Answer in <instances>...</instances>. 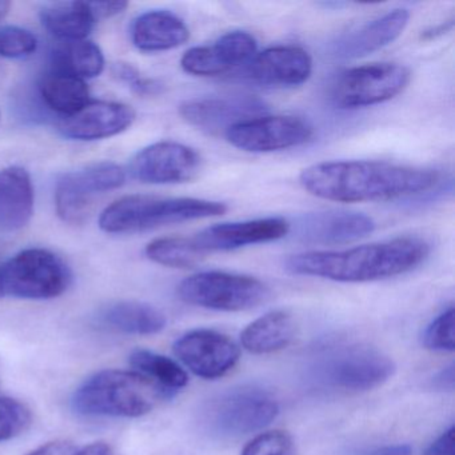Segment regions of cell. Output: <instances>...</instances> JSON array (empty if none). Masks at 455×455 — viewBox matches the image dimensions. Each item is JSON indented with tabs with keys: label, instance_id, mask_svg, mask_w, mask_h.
<instances>
[{
	"label": "cell",
	"instance_id": "obj_17",
	"mask_svg": "<svg viewBox=\"0 0 455 455\" xmlns=\"http://www.w3.org/2000/svg\"><path fill=\"white\" fill-rule=\"evenodd\" d=\"M375 222L362 212L326 210L303 215L295 223V238L307 244L351 243L370 235Z\"/></svg>",
	"mask_w": 455,
	"mask_h": 455
},
{
	"label": "cell",
	"instance_id": "obj_14",
	"mask_svg": "<svg viewBox=\"0 0 455 455\" xmlns=\"http://www.w3.org/2000/svg\"><path fill=\"white\" fill-rule=\"evenodd\" d=\"M291 231V223L284 218L270 217L243 222L220 223L191 236L202 257L212 252L233 251L252 244L268 243L284 238Z\"/></svg>",
	"mask_w": 455,
	"mask_h": 455
},
{
	"label": "cell",
	"instance_id": "obj_28",
	"mask_svg": "<svg viewBox=\"0 0 455 455\" xmlns=\"http://www.w3.org/2000/svg\"><path fill=\"white\" fill-rule=\"evenodd\" d=\"M130 364L137 369L138 372L146 375L172 393L185 387L188 383V374L177 362L153 351H132L130 355Z\"/></svg>",
	"mask_w": 455,
	"mask_h": 455
},
{
	"label": "cell",
	"instance_id": "obj_37",
	"mask_svg": "<svg viewBox=\"0 0 455 455\" xmlns=\"http://www.w3.org/2000/svg\"><path fill=\"white\" fill-rule=\"evenodd\" d=\"M353 455H412V447L406 443L386 444V446L359 450L353 452Z\"/></svg>",
	"mask_w": 455,
	"mask_h": 455
},
{
	"label": "cell",
	"instance_id": "obj_12",
	"mask_svg": "<svg viewBox=\"0 0 455 455\" xmlns=\"http://www.w3.org/2000/svg\"><path fill=\"white\" fill-rule=\"evenodd\" d=\"M201 170V156L182 143H153L142 148L130 164L134 180L148 185H180L190 182Z\"/></svg>",
	"mask_w": 455,
	"mask_h": 455
},
{
	"label": "cell",
	"instance_id": "obj_23",
	"mask_svg": "<svg viewBox=\"0 0 455 455\" xmlns=\"http://www.w3.org/2000/svg\"><path fill=\"white\" fill-rule=\"evenodd\" d=\"M297 332L291 314L283 310L270 311L255 319L242 331V346L249 353L263 355L286 348Z\"/></svg>",
	"mask_w": 455,
	"mask_h": 455
},
{
	"label": "cell",
	"instance_id": "obj_11",
	"mask_svg": "<svg viewBox=\"0 0 455 455\" xmlns=\"http://www.w3.org/2000/svg\"><path fill=\"white\" fill-rule=\"evenodd\" d=\"M313 137V126L302 118L266 114L236 124L225 134L231 146L254 154L299 148Z\"/></svg>",
	"mask_w": 455,
	"mask_h": 455
},
{
	"label": "cell",
	"instance_id": "obj_9",
	"mask_svg": "<svg viewBox=\"0 0 455 455\" xmlns=\"http://www.w3.org/2000/svg\"><path fill=\"white\" fill-rule=\"evenodd\" d=\"M126 182L124 167L114 162H98L65 172L55 183V210L63 222L81 225L89 217L95 199Z\"/></svg>",
	"mask_w": 455,
	"mask_h": 455
},
{
	"label": "cell",
	"instance_id": "obj_20",
	"mask_svg": "<svg viewBox=\"0 0 455 455\" xmlns=\"http://www.w3.org/2000/svg\"><path fill=\"white\" fill-rule=\"evenodd\" d=\"M36 191L28 170H0V233H15L28 225L34 214Z\"/></svg>",
	"mask_w": 455,
	"mask_h": 455
},
{
	"label": "cell",
	"instance_id": "obj_41",
	"mask_svg": "<svg viewBox=\"0 0 455 455\" xmlns=\"http://www.w3.org/2000/svg\"><path fill=\"white\" fill-rule=\"evenodd\" d=\"M76 455H116L108 444L103 443V442H97V443L89 444V446L84 447V449L76 451Z\"/></svg>",
	"mask_w": 455,
	"mask_h": 455
},
{
	"label": "cell",
	"instance_id": "obj_1",
	"mask_svg": "<svg viewBox=\"0 0 455 455\" xmlns=\"http://www.w3.org/2000/svg\"><path fill=\"white\" fill-rule=\"evenodd\" d=\"M441 172L379 161L321 162L303 170L299 182L311 196L340 204L391 201L430 191Z\"/></svg>",
	"mask_w": 455,
	"mask_h": 455
},
{
	"label": "cell",
	"instance_id": "obj_5",
	"mask_svg": "<svg viewBox=\"0 0 455 455\" xmlns=\"http://www.w3.org/2000/svg\"><path fill=\"white\" fill-rule=\"evenodd\" d=\"M226 212L225 204L207 199L127 196L103 210L100 228L108 234H134L162 226L220 217Z\"/></svg>",
	"mask_w": 455,
	"mask_h": 455
},
{
	"label": "cell",
	"instance_id": "obj_6",
	"mask_svg": "<svg viewBox=\"0 0 455 455\" xmlns=\"http://www.w3.org/2000/svg\"><path fill=\"white\" fill-rule=\"evenodd\" d=\"M279 414L273 394L252 386L233 388L204 404V431L215 438H238L270 425Z\"/></svg>",
	"mask_w": 455,
	"mask_h": 455
},
{
	"label": "cell",
	"instance_id": "obj_40",
	"mask_svg": "<svg viewBox=\"0 0 455 455\" xmlns=\"http://www.w3.org/2000/svg\"><path fill=\"white\" fill-rule=\"evenodd\" d=\"M434 383H435L436 387L441 388V390L451 391L452 388H454V367L450 366L442 370L438 377L434 379Z\"/></svg>",
	"mask_w": 455,
	"mask_h": 455
},
{
	"label": "cell",
	"instance_id": "obj_32",
	"mask_svg": "<svg viewBox=\"0 0 455 455\" xmlns=\"http://www.w3.org/2000/svg\"><path fill=\"white\" fill-rule=\"evenodd\" d=\"M454 307H449L439 314L427 327L422 335V345L428 350L454 351Z\"/></svg>",
	"mask_w": 455,
	"mask_h": 455
},
{
	"label": "cell",
	"instance_id": "obj_7",
	"mask_svg": "<svg viewBox=\"0 0 455 455\" xmlns=\"http://www.w3.org/2000/svg\"><path fill=\"white\" fill-rule=\"evenodd\" d=\"M71 283V271L62 258L47 249H26L2 263L0 295L20 299H52Z\"/></svg>",
	"mask_w": 455,
	"mask_h": 455
},
{
	"label": "cell",
	"instance_id": "obj_16",
	"mask_svg": "<svg viewBox=\"0 0 455 455\" xmlns=\"http://www.w3.org/2000/svg\"><path fill=\"white\" fill-rule=\"evenodd\" d=\"M135 119L137 113L132 106L90 100L78 113L63 118L58 124V130L68 140L92 142L108 140L126 132Z\"/></svg>",
	"mask_w": 455,
	"mask_h": 455
},
{
	"label": "cell",
	"instance_id": "obj_42",
	"mask_svg": "<svg viewBox=\"0 0 455 455\" xmlns=\"http://www.w3.org/2000/svg\"><path fill=\"white\" fill-rule=\"evenodd\" d=\"M10 7H12V4L10 2H6V0H0V20H4L9 14Z\"/></svg>",
	"mask_w": 455,
	"mask_h": 455
},
{
	"label": "cell",
	"instance_id": "obj_13",
	"mask_svg": "<svg viewBox=\"0 0 455 455\" xmlns=\"http://www.w3.org/2000/svg\"><path fill=\"white\" fill-rule=\"evenodd\" d=\"M174 354L190 371L204 379L228 374L239 361V347L214 330H193L174 343Z\"/></svg>",
	"mask_w": 455,
	"mask_h": 455
},
{
	"label": "cell",
	"instance_id": "obj_21",
	"mask_svg": "<svg viewBox=\"0 0 455 455\" xmlns=\"http://www.w3.org/2000/svg\"><path fill=\"white\" fill-rule=\"evenodd\" d=\"M190 38V30L174 12L153 10L143 12L132 26V44L143 52L177 49Z\"/></svg>",
	"mask_w": 455,
	"mask_h": 455
},
{
	"label": "cell",
	"instance_id": "obj_39",
	"mask_svg": "<svg viewBox=\"0 0 455 455\" xmlns=\"http://www.w3.org/2000/svg\"><path fill=\"white\" fill-rule=\"evenodd\" d=\"M454 28V18L446 20V22L441 23V25L435 26V28H428V30L423 31L420 39L426 42L435 41V39L442 38L446 36L447 33L452 30Z\"/></svg>",
	"mask_w": 455,
	"mask_h": 455
},
{
	"label": "cell",
	"instance_id": "obj_24",
	"mask_svg": "<svg viewBox=\"0 0 455 455\" xmlns=\"http://www.w3.org/2000/svg\"><path fill=\"white\" fill-rule=\"evenodd\" d=\"M39 17L44 28L62 42L84 41L97 25L90 2L46 4Z\"/></svg>",
	"mask_w": 455,
	"mask_h": 455
},
{
	"label": "cell",
	"instance_id": "obj_29",
	"mask_svg": "<svg viewBox=\"0 0 455 455\" xmlns=\"http://www.w3.org/2000/svg\"><path fill=\"white\" fill-rule=\"evenodd\" d=\"M146 255L154 263L170 268H193L204 259L186 236H164L146 246Z\"/></svg>",
	"mask_w": 455,
	"mask_h": 455
},
{
	"label": "cell",
	"instance_id": "obj_26",
	"mask_svg": "<svg viewBox=\"0 0 455 455\" xmlns=\"http://www.w3.org/2000/svg\"><path fill=\"white\" fill-rule=\"evenodd\" d=\"M105 66L102 50L89 39L63 42L52 55V68L65 71L84 81L100 76L105 70Z\"/></svg>",
	"mask_w": 455,
	"mask_h": 455
},
{
	"label": "cell",
	"instance_id": "obj_36",
	"mask_svg": "<svg viewBox=\"0 0 455 455\" xmlns=\"http://www.w3.org/2000/svg\"><path fill=\"white\" fill-rule=\"evenodd\" d=\"M127 6H129V4L121 2V0L119 2H90V7H92V14H94L97 22L122 14L127 9Z\"/></svg>",
	"mask_w": 455,
	"mask_h": 455
},
{
	"label": "cell",
	"instance_id": "obj_31",
	"mask_svg": "<svg viewBox=\"0 0 455 455\" xmlns=\"http://www.w3.org/2000/svg\"><path fill=\"white\" fill-rule=\"evenodd\" d=\"M38 39L31 31L17 26L0 28V57L23 60L36 54Z\"/></svg>",
	"mask_w": 455,
	"mask_h": 455
},
{
	"label": "cell",
	"instance_id": "obj_18",
	"mask_svg": "<svg viewBox=\"0 0 455 455\" xmlns=\"http://www.w3.org/2000/svg\"><path fill=\"white\" fill-rule=\"evenodd\" d=\"M242 73L262 86H300L313 73V60L300 47H271L255 55Z\"/></svg>",
	"mask_w": 455,
	"mask_h": 455
},
{
	"label": "cell",
	"instance_id": "obj_43",
	"mask_svg": "<svg viewBox=\"0 0 455 455\" xmlns=\"http://www.w3.org/2000/svg\"><path fill=\"white\" fill-rule=\"evenodd\" d=\"M0 267H2V262H0Z\"/></svg>",
	"mask_w": 455,
	"mask_h": 455
},
{
	"label": "cell",
	"instance_id": "obj_8",
	"mask_svg": "<svg viewBox=\"0 0 455 455\" xmlns=\"http://www.w3.org/2000/svg\"><path fill=\"white\" fill-rule=\"evenodd\" d=\"M178 297L188 305L217 311H246L267 300L268 287L254 276L206 271L183 279Z\"/></svg>",
	"mask_w": 455,
	"mask_h": 455
},
{
	"label": "cell",
	"instance_id": "obj_19",
	"mask_svg": "<svg viewBox=\"0 0 455 455\" xmlns=\"http://www.w3.org/2000/svg\"><path fill=\"white\" fill-rule=\"evenodd\" d=\"M410 12L406 9H395L375 18L362 28L340 36L332 44V55L338 60H359L369 57L403 34L409 25Z\"/></svg>",
	"mask_w": 455,
	"mask_h": 455
},
{
	"label": "cell",
	"instance_id": "obj_15",
	"mask_svg": "<svg viewBox=\"0 0 455 455\" xmlns=\"http://www.w3.org/2000/svg\"><path fill=\"white\" fill-rule=\"evenodd\" d=\"M266 111V103L251 95L196 98L180 106L183 121L209 135H225L236 124L265 116Z\"/></svg>",
	"mask_w": 455,
	"mask_h": 455
},
{
	"label": "cell",
	"instance_id": "obj_2",
	"mask_svg": "<svg viewBox=\"0 0 455 455\" xmlns=\"http://www.w3.org/2000/svg\"><path fill=\"white\" fill-rule=\"evenodd\" d=\"M430 255V244L417 236H402L338 251H307L284 262L290 274L343 283L382 281L415 270Z\"/></svg>",
	"mask_w": 455,
	"mask_h": 455
},
{
	"label": "cell",
	"instance_id": "obj_4",
	"mask_svg": "<svg viewBox=\"0 0 455 455\" xmlns=\"http://www.w3.org/2000/svg\"><path fill=\"white\" fill-rule=\"evenodd\" d=\"M172 394L140 372L103 370L76 391L73 407L89 417L137 418L148 414Z\"/></svg>",
	"mask_w": 455,
	"mask_h": 455
},
{
	"label": "cell",
	"instance_id": "obj_25",
	"mask_svg": "<svg viewBox=\"0 0 455 455\" xmlns=\"http://www.w3.org/2000/svg\"><path fill=\"white\" fill-rule=\"evenodd\" d=\"M39 95L44 105L63 118L78 113L90 102L86 81L65 71L50 68L39 82Z\"/></svg>",
	"mask_w": 455,
	"mask_h": 455
},
{
	"label": "cell",
	"instance_id": "obj_27",
	"mask_svg": "<svg viewBox=\"0 0 455 455\" xmlns=\"http://www.w3.org/2000/svg\"><path fill=\"white\" fill-rule=\"evenodd\" d=\"M207 49L217 76L242 73L258 54L257 41L246 31L225 34Z\"/></svg>",
	"mask_w": 455,
	"mask_h": 455
},
{
	"label": "cell",
	"instance_id": "obj_35",
	"mask_svg": "<svg viewBox=\"0 0 455 455\" xmlns=\"http://www.w3.org/2000/svg\"><path fill=\"white\" fill-rule=\"evenodd\" d=\"M423 455H454V426H450L444 433H442L426 449Z\"/></svg>",
	"mask_w": 455,
	"mask_h": 455
},
{
	"label": "cell",
	"instance_id": "obj_22",
	"mask_svg": "<svg viewBox=\"0 0 455 455\" xmlns=\"http://www.w3.org/2000/svg\"><path fill=\"white\" fill-rule=\"evenodd\" d=\"M98 322L114 331L132 335L158 334L166 327V316L148 303L121 300L100 310Z\"/></svg>",
	"mask_w": 455,
	"mask_h": 455
},
{
	"label": "cell",
	"instance_id": "obj_3",
	"mask_svg": "<svg viewBox=\"0 0 455 455\" xmlns=\"http://www.w3.org/2000/svg\"><path fill=\"white\" fill-rule=\"evenodd\" d=\"M395 372L383 351L363 343H332L314 353L306 382L323 393H363L379 387Z\"/></svg>",
	"mask_w": 455,
	"mask_h": 455
},
{
	"label": "cell",
	"instance_id": "obj_30",
	"mask_svg": "<svg viewBox=\"0 0 455 455\" xmlns=\"http://www.w3.org/2000/svg\"><path fill=\"white\" fill-rule=\"evenodd\" d=\"M31 412L22 402L0 398V442L10 441L28 430Z\"/></svg>",
	"mask_w": 455,
	"mask_h": 455
},
{
	"label": "cell",
	"instance_id": "obj_10",
	"mask_svg": "<svg viewBox=\"0 0 455 455\" xmlns=\"http://www.w3.org/2000/svg\"><path fill=\"white\" fill-rule=\"evenodd\" d=\"M410 82V71L398 63H371L340 74L331 100L340 110L371 108L394 100Z\"/></svg>",
	"mask_w": 455,
	"mask_h": 455
},
{
	"label": "cell",
	"instance_id": "obj_38",
	"mask_svg": "<svg viewBox=\"0 0 455 455\" xmlns=\"http://www.w3.org/2000/svg\"><path fill=\"white\" fill-rule=\"evenodd\" d=\"M76 451L78 450L70 442L54 441L38 447L28 455H76Z\"/></svg>",
	"mask_w": 455,
	"mask_h": 455
},
{
	"label": "cell",
	"instance_id": "obj_33",
	"mask_svg": "<svg viewBox=\"0 0 455 455\" xmlns=\"http://www.w3.org/2000/svg\"><path fill=\"white\" fill-rule=\"evenodd\" d=\"M242 455H297V446L286 431H267L251 439Z\"/></svg>",
	"mask_w": 455,
	"mask_h": 455
},
{
	"label": "cell",
	"instance_id": "obj_34",
	"mask_svg": "<svg viewBox=\"0 0 455 455\" xmlns=\"http://www.w3.org/2000/svg\"><path fill=\"white\" fill-rule=\"evenodd\" d=\"M113 76L122 84H127L132 92L143 97L159 95L164 92V84L156 79L143 78L140 71L130 63L119 62L113 66Z\"/></svg>",
	"mask_w": 455,
	"mask_h": 455
}]
</instances>
